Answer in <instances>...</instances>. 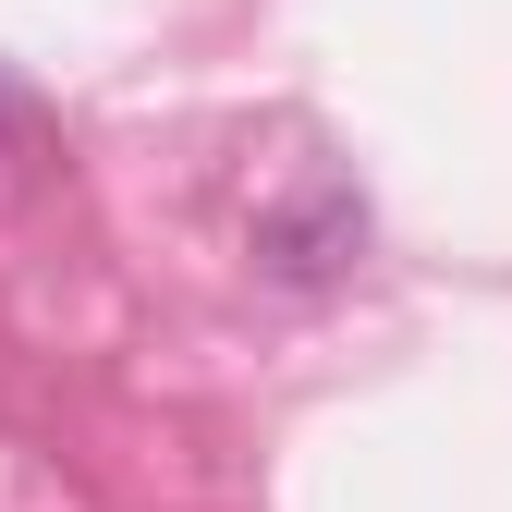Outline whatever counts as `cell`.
Wrapping results in <instances>:
<instances>
[]
</instances>
